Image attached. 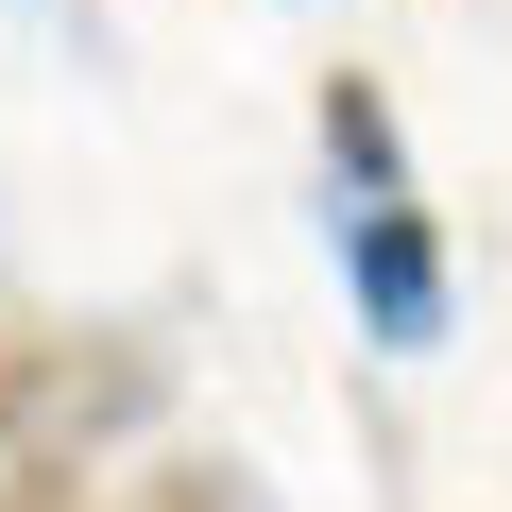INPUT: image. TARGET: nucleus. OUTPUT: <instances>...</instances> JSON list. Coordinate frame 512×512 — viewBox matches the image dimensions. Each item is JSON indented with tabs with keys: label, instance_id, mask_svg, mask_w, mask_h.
Instances as JSON below:
<instances>
[{
	"label": "nucleus",
	"instance_id": "39448f33",
	"mask_svg": "<svg viewBox=\"0 0 512 512\" xmlns=\"http://www.w3.org/2000/svg\"><path fill=\"white\" fill-rule=\"evenodd\" d=\"M0 512H86V495H69L52 461H18V478H0Z\"/></svg>",
	"mask_w": 512,
	"mask_h": 512
},
{
	"label": "nucleus",
	"instance_id": "f257e3e1",
	"mask_svg": "<svg viewBox=\"0 0 512 512\" xmlns=\"http://www.w3.org/2000/svg\"><path fill=\"white\" fill-rule=\"evenodd\" d=\"M325 239H342V308H359V342L376 359H444V222H427V188H342L325 205Z\"/></svg>",
	"mask_w": 512,
	"mask_h": 512
},
{
	"label": "nucleus",
	"instance_id": "7ed1b4c3",
	"mask_svg": "<svg viewBox=\"0 0 512 512\" xmlns=\"http://www.w3.org/2000/svg\"><path fill=\"white\" fill-rule=\"evenodd\" d=\"M52 410H69V359H52L35 325H0V461H18V444H35Z\"/></svg>",
	"mask_w": 512,
	"mask_h": 512
},
{
	"label": "nucleus",
	"instance_id": "20e7f679",
	"mask_svg": "<svg viewBox=\"0 0 512 512\" xmlns=\"http://www.w3.org/2000/svg\"><path fill=\"white\" fill-rule=\"evenodd\" d=\"M120 512H256V478H239V461H154Z\"/></svg>",
	"mask_w": 512,
	"mask_h": 512
},
{
	"label": "nucleus",
	"instance_id": "f03ea898",
	"mask_svg": "<svg viewBox=\"0 0 512 512\" xmlns=\"http://www.w3.org/2000/svg\"><path fill=\"white\" fill-rule=\"evenodd\" d=\"M325 171H342V188H410V137H393V103H376L359 69H325Z\"/></svg>",
	"mask_w": 512,
	"mask_h": 512
}]
</instances>
